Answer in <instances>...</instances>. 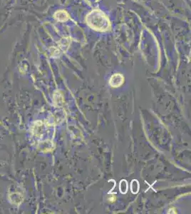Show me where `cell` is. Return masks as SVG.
Returning <instances> with one entry per match:
<instances>
[{
	"instance_id": "cell-1",
	"label": "cell",
	"mask_w": 191,
	"mask_h": 214,
	"mask_svg": "<svg viewBox=\"0 0 191 214\" xmlns=\"http://www.w3.org/2000/svg\"><path fill=\"white\" fill-rule=\"evenodd\" d=\"M86 21L90 27L100 32H105L110 28L108 17L100 10H94L87 15Z\"/></svg>"
},
{
	"instance_id": "cell-2",
	"label": "cell",
	"mask_w": 191,
	"mask_h": 214,
	"mask_svg": "<svg viewBox=\"0 0 191 214\" xmlns=\"http://www.w3.org/2000/svg\"><path fill=\"white\" fill-rule=\"evenodd\" d=\"M123 82V76L120 74H116L113 75L110 80V84L112 87H118L121 85Z\"/></svg>"
},
{
	"instance_id": "cell-3",
	"label": "cell",
	"mask_w": 191,
	"mask_h": 214,
	"mask_svg": "<svg viewBox=\"0 0 191 214\" xmlns=\"http://www.w3.org/2000/svg\"><path fill=\"white\" fill-rule=\"evenodd\" d=\"M54 17L55 19H57L58 21H65L68 19V15L67 14V12H65V11L61 10V11H58V12L55 13Z\"/></svg>"
},
{
	"instance_id": "cell-4",
	"label": "cell",
	"mask_w": 191,
	"mask_h": 214,
	"mask_svg": "<svg viewBox=\"0 0 191 214\" xmlns=\"http://www.w3.org/2000/svg\"><path fill=\"white\" fill-rule=\"evenodd\" d=\"M119 190L123 194H125L128 191V182L126 180L121 181L119 184Z\"/></svg>"
},
{
	"instance_id": "cell-5",
	"label": "cell",
	"mask_w": 191,
	"mask_h": 214,
	"mask_svg": "<svg viewBox=\"0 0 191 214\" xmlns=\"http://www.w3.org/2000/svg\"><path fill=\"white\" fill-rule=\"evenodd\" d=\"M131 189L133 193H137L139 191V183L136 179L132 181L131 184Z\"/></svg>"
}]
</instances>
